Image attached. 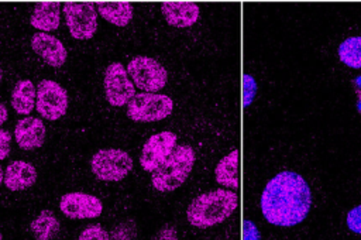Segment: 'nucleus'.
<instances>
[{
    "label": "nucleus",
    "instance_id": "obj_1",
    "mask_svg": "<svg viewBox=\"0 0 361 240\" xmlns=\"http://www.w3.org/2000/svg\"><path fill=\"white\" fill-rule=\"evenodd\" d=\"M259 205L268 223L290 227L306 219L312 206V192L302 175L283 171L265 185Z\"/></svg>",
    "mask_w": 361,
    "mask_h": 240
},
{
    "label": "nucleus",
    "instance_id": "obj_2",
    "mask_svg": "<svg viewBox=\"0 0 361 240\" xmlns=\"http://www.w3.org/2000/svg\"><path fill=\"white\" fill-rule=\"evenodd\" d=\"M237 205L238 195L235 191L213 189L190 202L186 210V219L197 229H207L230 217Z\"/></svg>",
    "mask_w": 361,
    "mask_h": 240
},
{
    "label": "nucleus",
    "instance_id": "obj_3",
    "mask_svg": "<svg viewBox=\"0 0 361 240\" xmlns=\"http://www.w3.org/2000/svg\"><path fill=\"white\" fill-rule=\"evenodd\" d=\"M195 151L188 144L176 145L171 155L151 172V184L159 192H172L188 179L193 164Z\"/></svg>",
    "mask_w": 361,
    "mask_h": 240
},
{
    "label": "nucleus",
    "instance_id": "obj_4",
    "mask_svg": "<svg viewBox=\"0 0 361 240\" xmlns=\"http://www.w3.org/2000/svg\"><path fill=\"white\" fill-rule=\"evenodd\" d=\"M133 158L120 148H103L93 154L90 169L99 181L118 182L124 179L133 169Z\"/></svg>",
    "mask_w": 361,
    "mask_h": 240
},
{
    "label": "nucleus",
    "instance_id": "obj_5",
    "mask_svg": "<svg viewBox=\"0 0 361 240\" xmlns=\"http://www.w3.org/2000/svg\"><path fill=\"white\" fill-rule=\"evenodd\" d=\"M173 110L169 96L161 93H135L127 103V116L140 123H151L166 119Z\"/></svg>",
    "mask_w": 361,
    "mask_h": 240
},
{
    "label": "nucleus",
    "instance_id": "obj_6",
    "mask_svg": "<svg viewBox=\"0 0 361 240\" xmlns=\"http://www.w3.org/2000/svg\"><path fill=\"white\" fill-rule=\"evenodd\" d=\"M126 69L134 86L147 93L159 92L168 82L166 69L151 56H134Z\"/></svg>",
    "mask_w": 361,
    "mask_h": 240
},
{
    "label": "nucleus",
    "instance_id": "obj_7",
    "mask_svg": "<svg viewBox=\"0 0 361 240\" xmlns=\"http://www.w3.org/2000/svg\"><path fill=\"white\" fill-rule=\"evenodd\" d=\"M69 34L79 41L93 38L97 30V11L93 3L71 1L62 6Z\"/></svg>",
    "mask_w": 361,
    "mask_h": 240
},
{
    "label": "nucleus",
    "instance_id": "obj_8",
    "mask_svg": "<svg viewBox=\"0 0 361 240\" xmlns=\"http://www.w3.org/2000/svg\"><path fill=\"white\" fill-rule=\"evenodd\" d=\"M69 96L63 86L51 79H44L37 86L35 109L45 120H58L68 112Z\"/></svg>",
    "mask_w": 361,
    "mask_h": 240
},
{
    "label": "nucleus",
    "instance_id": "obj_9",
    "mask_svg": "<svg viewBox=\"0 0 361 240\" xmlns=\"http://www.w3.org/2000/svg\"><path fill=\"white\" fill-rule=\"evenodd\" d=\"M103 88L106 100L114 107L127 104L135 95V86L130 79L127 69L120 62H113L106 68Z\"/></svg>",
    "mask_w": 361,
    "mask_h": 240
},
{
    "label": "nucleus",
    "instance_id": "obj_10",
    "mask_svg": "<svg viewBox=\"0 0 361 240\" xmlns=\"http://www.w3.org/2000/svg\"><path fill=\"white\" fill-rule=\"evenodd\" d=\"M176 134L172 131H161L152 134L142 145L140 154L141 168L147 172H154L175 150Z\"/></svg>",
    "mask_w": 361,
    "mask_h": 240
},
{
    "label": "nucleus",
    "instance_id": "obj_11",
    "mask_svg": "<svg viewBox=\"0 0 361 240\" xmlns=\"http://www.w3.org/2000/svg\"><path fill=\"white\" fill-rule=\"evenodd\" d=\"M59 209L68 219H94L103 212L102 200L90 193L69 192L59 200Z\"/></svg>",
    "mask_w": 361,
    "mask_h": 240
},
{
    "label": "nucleus",
    "instance_id": "obj_12",
    "mask_svg": "<svg viewBox=\"0 0 361 240\" xmlns=\"http://www.w3.org/2000/svg\"><path fill=\"white\" fill-rule=\"evenodd\" d=\"M31 49L52 68L62 66L68 59V49L63 42L48 32H35L31 37Z\"/></svg>",
    "mask_w": 361,
    "mask_h": 240
},
{
    "label": "nucleus",
    "instance_id": "obj_13",
    "mask_svg": "<svg viewBox=\"0 0 361 240\" xmlns=\"http://www.w3.org/2000/svg\"><path fill=\"white\" fill-rule=\"evenodd\" d=\"M45 124L38 117H23L16 123L14 140L21 150L30 151L42 147L45 141Z\"/></svg>",
    "mask_w": 361,
    "mask_h": 240
},
{
    "label": "nucleus",
    "instance_id": "obj_14",
    "mask_svg": "<svg viewBox=\"0 0 361 240\" xmlns=\"http://www.w3.org/2000/svg\"><path fill=\"white\" fill-rule=\"evenodd\" d=\"M161 11L166 23L178 28L192 27L200 16L199 6L190 1H164L161 3Z\"/></svg>",
    "mask_w": 361,
    "mask_h": 240
},
{
    "label": "nucleus",
    "instance_id": "obj_15",
    "mask_svg": "<svg viewBox=\"0 0 361 240\" xmlns=\"http://www.w3.org/2000/svg\"><path fill=\"white\" fill-rule=\"evenodd\" d=\"M37 178H38V172L32 164L17 160L10 162L6 167L3 184L7 189L13 192H18V191L31 188L37 182Z\"/></svg>",
    "mask_w": 361,
    "mask_h": 240
},
{
    "label": "nucleus",
    "instance_id": "obj_16",
    "mask_svg": "<svg viewBox=\"0 0 361 240\" xmlns=\"http://www.w3.org/2000/svg\"><path fill=\"white\" fill-rule=\"evenodd\" d=\"M30 24L39 30V32L55 31L61 24V3L41 1L34 6L30 17Z\"/></svg>",
    "mask_w": 361,
    "mask_h": 240
},
{
    "label": "nucleus",
    "instance_id": "obj_17",
    "mask_svg": "<svg viewBox=\"0 0 361 240\" xmlns=\"http://www.w3.org/2000/svg\"><path fill=\"white\" fill-rule=\"evenodd\" d=\"M96 11L106 21L116 27H126L134 16V7L127 1H103L96 3Z\"/></svg>",
    "mask_w": 361,
    "mask_h": 240
},
{
    "label": "nucleus",
    "instance_id": "obj_18",
    "mask_svg": "<svg viewBox=\"0 0 361 240\" xmlns=\"http://www.w3.org/2000/svg\"><path fill=\"white\" fill-rule=\"evenodd\" d=\"M37 88L30 79H21L14 85L11 92V106L16 113L28 116L35 107Z\"/></svg>",
    "mask_w": 361,
    "mask_h": 240
},
{
    "label": "nucleus",
    "instance_id": "obj_19",
    "mask_svg": "<svg viewBox=\"0 0 361 240\" xmlns=\"http://www.w3.org/2000/svg\"><path fill=\"white\" fill-rule=\"evenodd\" d=\"M214 176L217 184L224 185L230 189H237L240 186L238 181V150H231L224 155L214 168Z\"/></svg>",
    "mask_w": 361,
    "mask_h": 240
},
{
    "label": "nucleus",
    "instance_id": "obj_20",
    "mask_svg": "<svg viewBox=\"0 0 361 240\" xmlns=\"http://www.w3.org/2000/svg\"><path fill=\"white\" fill-rule=\"evenodd\" d=\"M59 229L61 223L55 213L49 209L41 210L30 223V230L35 240H51L59 233Z\"/></svg>",
    "mask_w": 361,
    "mask_h": 240
},
{
    "label": "nucleus",
    "instance_id": "obj_21",
    "mask_svg": "<svg viewBox=\"0 0 361 240\" xmlns=\"http://www.w3.org/2000/svg\"><path fill=\"white\" fill-rule=\"evenodd\" d=\"M340 61L354 69L361 68V37H350L338 47Z\"/></svg>",
    "mask_w": 361,
    "mask_h": 240
},
{
    "label": "nucleus",
    "instance_id": "obj_22",
    "mask_svg": "<svg viewBox=\"0 0 361 240\" xmlns=\"http://www.w3.org/2000/svg\"><path fill=\"white\" fill-rule=\"evenodd\" d=\"M110 240H137L135 223L131 219L118 223L111 230Z\"/></svg>",
    "mask_w": 361,
    "mask_h": 240
},
{
    "label": "nucleus",
    "instance_id": "obj_23",
    "mask_svg": "<svg viewBox=\"0 0 361 240\" xmlns=\"http://www.w3.org/2000/svg\"><path fill=\"white\" fill-rule=\"evenodd\" d=\"M76 240H110V233L99 223L85 227Z\"/></svg>",
    "mask_w": 361,
    "mask_h": 240
},
{
    "label": "nucleus",
    "instance_id": "obj_24",
    "mask_svg": "<svg viewBox=\"0 0 361 240\" xmlns=\"http://www.w3.org/2000/svg\"><path fill=\"white\" fill-rule=\"evenodd\" d=\"M255 95H257L255 79L251 75L244 73L243 75V106L248 107L254 102Z\"/></svg>",
    "mask_w": 361,
    "mask_h": 240
},
{
    "label": "nucleus",
    "instance_id": "obj_25",
    "mask_svg": "<svg viewBox=\"0 0 361 240\" xmlns=\"http://www.w3.org/2000/svg\"><path fill=\"white\" fill-rule=\"evenodd\" d=\"M347 226L351 232L361 234V205L353 208L347 213Z\"/></svg>",
    "mask_w": 361,
    "mask_h": 240
},
{
    "label": "nucleus",
    "instance_id": "obj_26",
    "mask_svg": "<svg viewBox=\"0 0 361 240\" xmlns=\"http://www.w3.org/2000/svg\"><path fill=\"white\" fill-rule=\"evenodd\" d=\"M10 144H11V134L7 130L0 128V161L8 157Z\"/></svg>",
    "mask_w": 361,
    "mask_h": 240
},
{
    "label": "nucleus",
    "instance_id": "obj_27",
    "mask_svg": "<svg viewBox=\"0 0 361 240\" xmlns=\"http://www.w3.org/2000/svg\"><path fill=\"white\" fill-rule=\"evenodd\" d=\"M243 226H244V240H261L259 232L254 222L244 220Z\"/></svg>",
    "mask_w": 361,
    "mask_h": 240
},
{
    "label": "nucleus",
    "instance_id": "obj_28",
    "mask_svg": "<svg viewBox=\"0 0 361 240\" xmlns=\"http://www.w3.org/2000/svg\"><path fill=\"white\" fill-rule=\"evenodd\" d=\"M152 240H176V230L175 227L166 224L162 229H159V232L155 234Z\"/></svg>",
    "mask_w": 361,
    "mask_h": 240
},
{
    "label": "nucleus",
    "instance_id": "obj_29",
    "mask_svg": "<svg viewBox=\"0 0 361 240\" xmlns=\"http://www.w3.org/2000/svg\"><path fill=\"white\" fill-rule=\"evenodd\" d=\"M7 117H8V110H7V107H6L3 103H0V126H1L3 123H6Z\"/></svg>",
    "mask_w": 361,
    "mask_h": 240
},
{
    "label": "nucleus",
    "instance_id": "obj_30",
    "mask_svg": "<svg viewBox=\"0 0 361 240\" xmlns=\"http://www.w3.org/2000/svg\"><path fill=\"white\" fill-rule=\"evenodd\" d=\"M355 86H357V95H358V102H357V107L361 112V76H358L355 79Z\"/></svg>",
    "mask_w": 361,
    "mask_h": 240
},
{
    "label": "nucleus",
    "instance_id": "obj_31",
    "mask_svg": "<svg viewBox=\"0 0 361 240\" xmlns=\"http://www.w3.org/2000/svg\"><path fill=\"white\" fill-rule=\"evenodd\" d=\"M3 178H4V171H3L1 167H0V184L3 182Z\"/></svg>",
    "mask_w": 361,
    "mask_h": 240
},
{
    "label": "nucleus",
    "instance_id": "obj_32",
    "mask_svg": "<svg viewBox=\"0 0 361 240\" xmlns=\"http://www.w3.org/2000/svg\"><path fill=\"white\" fill-rule=\"evenodd\" d=\"M1 79H3V71H1V68H0V82H1Z\"/></svg>",
    "mask_w": 361,
    "mask_h": 240
},
{
    "label": "nucleus",
    "instance_id": "obj_33",
    "mask_svg": "<svg viewBox=\"0 0 361 240\" xmlns=\"http://www.w3.org/2000/svg\"><path fill=\"white\" fill-rule=\"evenodd\" d=\"M0 240H3V236H1V233H0Z\"/></svg>",
    "mask_w": 361,
    "mask_h": 240
}]
</instances>
